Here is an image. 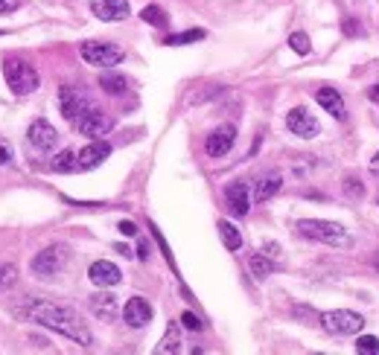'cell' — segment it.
<instances>
[{
  "label": "cell",
  "mask_w": 379,
  "mask_h": 355,
  "mask_svg": "<svg viewBox=\"0 0 379 355\" xmlns=\"http://www.w3.org/2000/svg\"><path fill=\"white\" fill-rule=\"evenodd\" d=\"M27 137H30V143H32L38 152H53L56 143H58V131H56L47 120H32Z\"/></svg>",
  "instance_id": "5bb4252c"
},
{
  "label": "cell",
  "mask_w": 379,
  "mask_h": 355,
  "mask_svg": "<svg viewBox=\"0 0 379 355\" xmlns=\"http://www.w3.org/2000/svg\"><path fill=\"white\" fill-rule=\"evenodd\" d=\"M318 323H321L330 335H356V332H362L365 318L350 309H333V312H324L321 318H318Z\"/></svg>",
  "instance_id": "277c9868"
},
{
  "label": "cell",
  "mask_w": 379,
  "mask_h": 355,
  "mask_svg": "<svg viewBox=\"0 0 379 355\" xmlns=\"http://www.w3.org/2000/svg\"><path fill=\"white\" fill-rule=\"evenodd\" d=\"M219 236H222V242L228 250H239L243 248V233H239L231 222H219Z\"/></svg>",
  "instance_id": "7402d4cb"
},
{
  "label": "cell",
  "mask_w": 379,
  "mask_h": 355,
  "mask_svg": "<svg viewBox=\"0 0 379 355\" xmlns=\"http://www.w3.org/2000/svg\"><path fill=\"white\" fill-rule=\"evenodd\" d=\"M68 248L65 245H50V248H44L38 256H32V262H30V268H32V274L35 277H56L58 271H62L65 265H68Z\"/></svg>",
  "instance_id": "5b68a950"
},
{
  "label": "cell",
  "mask_w": 379,
  "mask_h": 355,
  "mask_svg": "<svg viewBox=\"0 0 379 355\" xmlns=\"http://www.w3.org/2000/svg\"><path fill=\"white\" fill-rule=\"evenodd\" d=\"M376 271H379V256H376Z\"/></svg>",
  "instance_id": "ab89813d"
},
{
  "label": "cell",
  "mask_w": 379,
  "mask_h": 355,
  "mask_svg": "<svg viewBox=\"0 0 379 355\" xmlns=\"http://www.w3.org/2000/svg\"><path fill=\"white\" fill-rule=\"evenodd\" d=\"M356 352H368V355H376L379 352V341L373 335H362V338L356 341Z\"/></svg>",
  "instance_id": "83f0119b"
},
{
  "label": "cell",
  "mask_w": 379,
  "mask_h": 355,
  "mask_svg": "<svg viewBox=\"0 0 379 355\" xmlns=\"http://www.w3.org/2000/svg\"><path fill=\"white\" fill-rule=\"evenodd\" d=\"M297 233L307 236L312 242H324L330 248H350L353 239L350 233L338 222H324V219H301L297 222Z\"/></svg>",
  "instance_id": "7a4b0ae2"
},
{
  "label": "cell",
  "mask_w": 379,
  "mask_h": 355,
  "mask_svg": "<svg viewBox=\"0 0 379 355\" xmlns=\"http://www.w3.org/2000/svg\"><path fill=\"white\" fill-rule=\"evenodd\" d=\"M345 32H347V35H356V32H359L356 21H347V24H345Z\"/></svg>",
  "instance_id": "74e56055"
},
{
  "label": "cell",
  "mask_w": 379,
  "mask_h": 355,
  "mask_svg": "<svg viewBox=\"0 0 379 355\" xmlns=\"http://www.w3.org/2000/svg\"><path fill=\"white\" fill-rule=\"evenodd\" d=\"M18 277V268L15 265H0V291H6Z\"/></svg>",
  "instance_id": "f1b7e54d"
},
{
  "label": "cell",
  "mask_w": 379,
  "mask_h": 355,
  "mask_svg": "<svg viewBox=\"0 0 379 355\" xmlns=\"http://www.w3.org/2000/svg\"><path fill=\"white\" fill-rule=\"evenodd\" d=\"M181 326H184V329H193V332H195V329H202V321H198L193 312H184V314H181Z\"/></svg>",
  "instance_id": "4dcf8cb0"
},
{
  "label": "cell",
  "mask_w": 379,
  "mask_h": 355,
  "mask_svg": "<svg viewBox=\"0 0 379 355\" xmlns=\"http://www.w3.org/2000/svg\"><path fill=\"white\" fill-rule=\"evenodd\" d=\"M368 100H371V102H376V105H379V85H373V88H371V91H368Z\"/></svg>",
  "instance_id": "8d00e7d4"
},
{
  "label": "cell",
  "mask_w": 379,
  "mask_h": 355,
  "mask_svg": "<svg viewBox=\"0 0 379 355\" xmlns=\"http://www.w3.org/2000/svg\"><path fill=\"white\" fill-rule=\"evenodd\" d=\"M137 260H149V242L137 245Z\"/></svg>",
  "instance_id": "e575fe53"
},
{
  "label": "cell",
  "mask_w": 379,
  "mask_h": 355,
  "mask_svg": "<svg viewBox=\"0 0 379 355\" xmlns=\"http://www.w3.org/2000/svg\"><path fill=\"white\" fill-rule=\"evenodd\" d=\"M315 100H318V105H321L330 116H335V120H345V100H342V93H338L335 88H318L315 91Z\"/></svg>",
  "instance_id": "2e32d148"
},
{
  "label": "cell",
  "mask_w": 379,
  "mask_h": 355,
  "mask_svg": "<svg viewBox=\"0 0 379 355\" xmlns=\"http://www.w3.org/2000/svg\"><path fill=\"white\" fill-rule=\"evenodd\" d=\"M117 230L123 233V236H137V225H134V222H129V219L120 222V225H117Z\"/></svg>",
  "instance_id": "1f68e13d"
},
{
  "label": "cell",
  "mask_w": 379,
  "mask_h": 355,
  "mask_svg": "<svg viewBox=\"0 0 379 355\" xmlns=\"http://www.w3.org/2000/svg\"><path fill=\"white\" fill-rule=\"evenodd\" d=\"M289 47H292L297 55H309V50H312L309 35H307V32H292V35H289Z\"/></svg>",
  "instance_id": "4316f807"
},
{
  "label": "cell",
  "mask_w": 379,
  "mask_h": 355,
  "mask_svg": "<svg viewBox=\"0 0 379 355\" xmlns=\"http://www.w3.org/2000/svg\"><path fill=\"white\" fill-rule=\"evenodd\" d=\"M158 355H169V352H181V329H178V323H169L167 335L161 338V344L155 347Z\"/></svg>",
  "instance_id": "44dd1931"
},
{
  "label": "cell",
  "mask_w": 379,
  "mask_h": 355,
  "mask_svg": "<svg viewBox=\"0 0 379 355\" xmlns=\"http://www.w3.org/2000/svg\"><path fill=\"white\" fill-rule=\"evenodd\" d=\"M225 204H228V210L236 215V219L248 215V210H251V192H248V184H245V181H231V184L225 187Z\"/></svg>",
  "instance_id": "8fae6325"
},
{
  "label": "cell",
  "mask_w": 379,
  "mask_h": 355,
  "mask_svg": "<svg viewBox=\"0 0 379 355\" xmlns=\"http://www.w3.org/2000/svg\"><path fill=\"white\" fill-rule=\"evenodd\" d=\"M76 128L82 131L85 137H91V140H103V137L114 128V120L105 114V111H99V108H88L82 116L76 120Z\"/></svg>",
  "instance_id": "52a82bcc"
},
{
  "label": "cell",
  "mask_w": 379,
  "mask_h": 355,
  "mask_svg": "<svg viewBox=\"0 0 379 355\" xmlns=\"http://www.w3.org/2000/svg\"><path fill=\"white\" fill-rule=\"evenodd\" d=\"M114 250H117V253H123V256H131V250H129V248H126V245H117V248H114Z\"/></svg>",
  "instance_id": "f35d334b"
},
{
  "label": "cell",
  "mask_w": 379,
  "mask_h": 355,
  "mask_svg": "<svg viewBox=\"0 0 379 355\" xmlns=\"http://www.w3.org/2000/svg\"><path fill=\"white\" fill-rule=\"evenodd\" d=\"M58 108H62V116H65V120L76 123L79 116H82L88 108H94V105H91V100H88V96L79 91V88L65 85L62 91H58Z\"/></svg>",
  "instance_id": "ba28073f"
},
{
  "label": "cell",
  "mask_w": 379,
  "mask_h": 355,
  "mask_svg": "<svg viewBox=\"0 0 379 355\" xmlns=\"http://www.w3.org/2000/svg\"><path fill=\"white\" fill-rule=\"evenodd\" d=\"M18 318H27L38 326H47L58 335H65V338H70L73 344L79 347H91L94 344V335L91 329L85 326V321H79V314L68 306H56L50 300H30L27 306H18L15 309Z\"/></svg>",
  "instance_id": "6da1fadb"
},
{
  "label": "cell",
  "mask_w": 379,
  "mask_h": 355,
  "mask_svg": "<svg viewBox=\"0 0 379 355\" xmlns=\"http://www.w3.org/2000/svg\"><path fill=\"white\" fill-rule=\"evenodd\" d=\"M371 175H376V178H379V152L371 157Z\"/></svg>",
  "instance_id": "d590c367"
},
{
  "label": "cell",
  "mask_w": 379,
  "mask_h": 355,
  "mask_svg": "<svg viewBox=\"0 0 379 355\" xmlns=\"http://www.w3.org/2000/svg\"><path fill=\"white\" fill-rule=\"evenodd\" d=\"M141 18H143V21L149 24V27H158V29H164L167 24H169V18H167V12L161 9V6H146L143 12H141Z\"/></svg>",
  "instance_id": "d4e9b609"
},
{
  "label": "cell",
  "mask_w": 379,
  "mask_h": 355,
  "mask_svg": "<svg viewBox=\"0 0 379 355\" xmlns=\"http://www.w3.org/2000/svg\"><path fill=\"white\" fill-rule=\"evenodd\" d=\"M9 157H12V146L4 140V137H0V166L9 163Z\"/></svg>",
  "instance_id": "d6a6232c"
},
{
  "label": "cell",
  "mask_w": 379,
  "mask_h": 355,
  "mask_svg": "<svg viewBox=\"0 0 379 355\" xmlns=\"http://www.w3.org/2000/svg\"><path fill=\"white\" fill-rule=\"evenodd\" d=\"M79 53H82V58L94 67H114L123 62V55H126L123 47L108 44V41H85L79 47Z\"/></svg>",
  "instance_id": "8992f818"
},
{
  "label": "cell",
  "mask_w": 379,
  "mask_h": 355,
  "mask_svg": "<svg viewBox=\"0 0 379 355\" xmlns=\"http://www.w3.org/2000/svg\"><path fill=\"white\" fill-rule=\"evenodd\" d=\"M91 12L99 21L117 24V21H126L131 15V6H129V0H91Z\"/></svg>",
  "instance_id": "30bf717a"
},
{
  "label": "cell",
  "mask_w": 379,
  "mask_h": 355,
  "mask_svg": "<svg viewBox=\"0 0 379 355\" xmlns=\"http://www.w3.org/2000/svg\"><path fill=\"white\" fill-rule=\"evenodd\" d=\"M0 35H6V32H4V29H0Z\"/></svg>",
  "instance_id": "60d3db41"
},
{
  "label": "cell",
  "mask_w": 379,
  "mask_h": 355,
  "mask_svg": "<svg viewBox=\"0 0 379 355\" xmlns=\"http://www.w3.org/2000/svg\"><path fill=\"white\" fill-rule=\"evenodd\" d=\"M50 166H53V172H73V169H79V154L70 152V149H65V152H58L53 157Z\"/></svg>",
  "instance_id": "603a6c76"
},
{
  "label": "cell",
  "mask_w": 379,
  "mask_h": 355,
  "mask_svg": "<svg viewBox=\"0 0 379 355\" xmlns=\"http://www.w3.org/2000/svg\"><path fill=\"white\" fill-rule=\"evenodd\" d=\"M21 6V0H0V12H15Z\"/></svg>",
  "instance_id": "836d02e7"
},
{
  "label": "cell",
  "mask_w": 379,
  "mask_h": 355,
  "mask_svg": "<svg viewBox=\"0 0 379 355\" xmlns=\"http://www.w3.org/2000/svg\"><path fill=\"white\" fill-rule=\"evenodd\" d=\"M286 128L297 137H304V140H312V137H318V131H321V126H318V120L307 111V108H292L286 114Z\"/></svg>",
  "instance_id": "9c48e42d"
},
{
  "label": "cell",
  "mask_w": 379,
  "mask_h": 355,
  "mask_svg": "<svg viewBox=\"0 0 379 355\" xmlns=\"http://www.w3.org/2000/svg\"><path fill=\"white\" fill-rule=\"evenodd\" d=\"M207 32L205 29H187V32H175V35H169L167 38V47H184V44H193V41H202Z\"/></svg>",
  "instance_id": "cb8c5ba5"
},
{
  "label": "cell",
  "mask_w": 379,
  "mask_h": 355,
  "mask_svg": "<svg viewBox=\"0 0 379 355\" xmlns=\"http://www.w3.org/2000/svg\"><path fill=\"white\" fill-rule=\"evenodd\" d=\"M99 88H103L105 93L111 96H123L129 91V79L123 73H114V70H105L103 76H99Z\"/></svg>",
  "instance_id": "ffe728a7"
},
{
  "label": "cell",
  "mask_w": 379,
  "mask_h": 355,
  "mask_svg": "<svg viewBox=\"0 0 379 355\" xmlns=\"http://www.w3.org/2000/svg\"><path fill=\"white\" fill-rule=\"evenodd\" d=\"M345 192L350 195V199H365V184H359L356 178H350V181L345 184Z\"/></svg>",
  "instance_id": "f546056e"
},
{
  "label": "cell",
  "mask_w": 379,
  "mask_h": 355,
  "mask_svg": "<svg viewBox=\"0 0 379 355\" xmlns=\"http://www.w3.org/2000/svg\"><path fill=\"white\" fill-rule=\"evenodd\" d=\"M108 154H111V146L105 140H94L79 152V169H94V166L103 163Z\"/></svg>",
  "instance_id": "e0dca14e"
},
{
  "label": "cell",
  "mask_w": 379,
  "mask_h": 355,
  "mask_svg": "<svg viewBox=\"0 0 379 355\" xmlns=\"http://www.w3.org/2000/svg\"><path fill=\"white\" fill-rule=\"evenodd\" d=\"M236 143V128L233 126H219L216 131L207 134V140H205V152L210 157H225Z\"/></svg>",
  "instance_id": "7c38bea8"
},
{
  "label": "cell",
  "mask_w": 379,
  "mask_h": 355,
  "mask_svg": "<svg viewBox=\"0 0 379 355\" xmlns=\"http://www.w3.org/2000/svg\"><path fill=\"white\" fill-rule=\"evenodd\" d=\"M88 277H91V283L99 286V288H114V286L123 283V271H120L114 262H108V260H96V262L88 268Z\"/></svg>",
  "instance_id": "4fadbf2b"
},
{
  "label": "cell",
  "mask_w": 379,
  "mask_h": 355,
  "mask_svg": "<svg viewBox=\"0 0 379 355\" xmlns=\"http://www.w3.org/2000/svg\"><path fill=\"white\" fill-rule=\"evenodd\" d=\"M88 306H91V312L96 314L99 321H114L117 318V297H114V294H108V291L94 294Z\"/></svg>",
  "instance_id": "ac0fdd59"
},
{
  "label": "cell",
  "mask_w": 379,
  "mask_h": 355,
  "mask_svg": "<svg viewBox=\"0 0 379 355\" xmlns=\"http://www.w3.org/2000/svg\"><path fill=\"white\" fill-rule=\"evenodd\" d=\"M4 79H6V85L15 96H27L32 91H38V70L27 62H21V58H6V65H4Z\"/></svg>",
  "instance_id": "3957f363"
},
{
  "label": "cell",
  "mask_w": 379,
  "mask_h": 355,
  "mask_svg": "<svg viewBox=\"0 0 379 355\" xmlns=\"http://www.w3.org/2000/svg\"><path fill=\"white\" fill-rule=\"evenodd\" d=\"M281 187H283V175L281 172H269V175H263L260 181H257V192H254V199L257 201H269L271 195H277L281 192Z\"/></svg>",
  "instance_id": "d6986e66"
},
{
  "label": "cell",
  "mask_w": 379,
  "mask_h": 355,
  "mask_svg": "<svg viewBox=\"0 0 379 355\" xmlns=\"http://www.w3.org/2000/svg\"><path fill=\"white\" fill-rule=\"evenodd\" d=\"M248 265H251V274H254V277H257V280H266V277H269V274L274 271L271 260H266V256H263V253H254Z\"/></svg>",
  "instance_id": "484cf974"
},
{
  "label": "cell",
  "mask_w": 379,
  "mask_h": 355,
  "mask_svg": "<svg viewBox=\"0 0 379 355\" xmlns=\"http://www.w3.org/2000/svg\"><path fill=\"white\" fill-rule=\"evenodd\" d=\"M123 318H126V323L131 329H141V326H146L152 321V306L143 297H131L126 303V309H123Z\"/></svg>",
  "instance_id": "9a60e30c"
}]
</instances>
